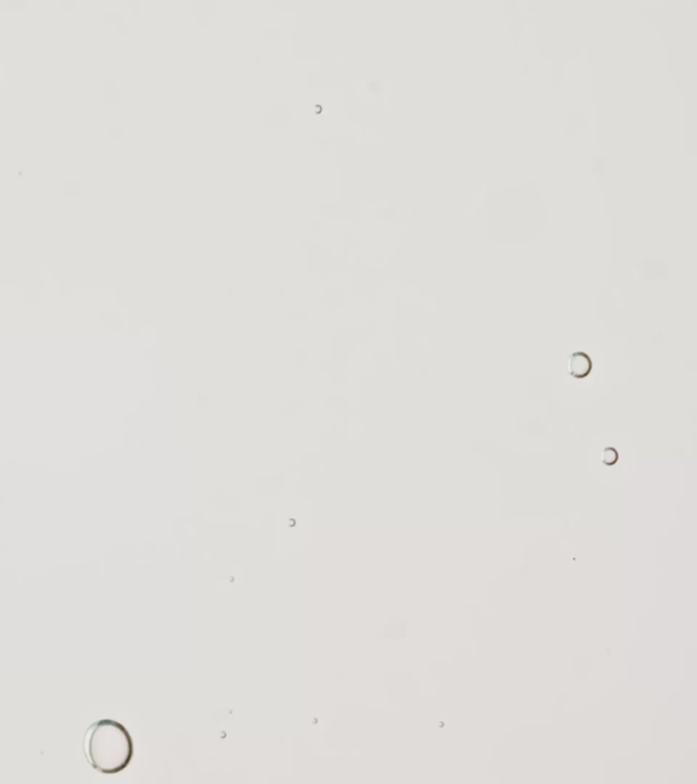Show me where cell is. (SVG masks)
Masks as SVG:
<instances>
[{
    "label": "cell",
    "mask_w": 697,
    "mask_h": 784,
    "mask_svg": "<svg viewBox=\"0 0 697 784\" xmlns=\"http://www.w3.org/2000/svg\"><path fill=\"white\" fill-rule=\"evenodd\" d=\"M617 460H618L617 452H614L613 449H605L603 451V463H606L607 466H613Z\"/></svg>",
    "instance_id": "cell-3"
},
{
    "label": "cell",
    "mask_w": 697,
    "mask_h": 784,
    "mask_svg": "<svg viewBox=\"0 0 697 784\" xmlns=\"http://www.w3.org/2000/svg\"><path fill=\"white\" fill-rule=\"evenodd\" d=\"M591 371L590 357L585 353H574L569 360V375L575 379H586Z\"/></svg>",
    "instance_id": "cell-2"
},
{
    "label": "cell",
    "mask_w": 697,
    "mask_h": 784,
    "mask_svg": "<svg viewBox=\"0 0 697 784\" xmlns=\"http://www.w3.org/2000/svg\"><path fill=\"white\" fill-rule=\"evenodd\" d=\"M132 739L114 721H100L90 728L86 756L92 767L105 775L121 772L132 759Z\"/></svg>",
    "instance_id": "cell-1"
}]
</instances>
